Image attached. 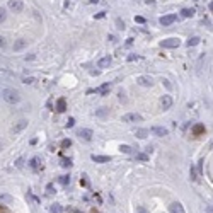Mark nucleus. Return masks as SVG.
<instances>
[{
    "label": "nucleus",
    "instance_id": "nucleus-23",
    "mask_svg": "<svg viewBox=\"0 0 213 213\" xmlns=\"http://www.w3.org/2000/svg\"><path fill=\"white\" fill-rule=\"evenodd\" d=\"M119 150H121L123 154H131V147H130V145H121Z\"/></svg>",
    "mask_w": 213,
    "mask_h": 213
},
{
    "label": "nucleus",
    "instance_id": "nucleus-20",
    "mask_svg": "<svg viewBox=\"0 0 213 213\" xmlns=\"http://www.w3.org/2000/svg\"><path fill=\"white\" fill-rule=\"evenodd\" d=\"M199 41H201V39L198 38V36H193V38H189L188 41H186V46H188V48H191V46H196Z\"/></svg>",
    "mask_w": 213,
    "mask_h": 213
},
{
    "label": "nucleus",
    "instance_id": "nucleus-6",
    "mask_svg": "<svg viewBox=\"0 0 213 213\" xmlns=\"http://www.w3.org/2000/svg\"><path fill=\"white\" fill-rule=\"evenodd\" d=\"M176 19H177L176 14H167V16L160 17V24H162V26H171V24H174L176 22Z\"/></svg>",
    "mask_w": 213,
    "mask_h": 213
},
{
    "label": "nucleus",
    "instance_id": "nucleus-22",
    "mask_svg": "<svg viewBox=\"0 0 213 213\" xmlns=\"http://www.w3.org/2000/svg\"><path fill=\"white\" fill-rule=\"evenodd\" d=\"M31 167H33L34 171H38L39 167H41V160H39V157H34V159L31 160Z\"/></svg>",
    "mask_w": 213,
    "mask_h": 213
},
{
    "label": "nucleus",
    "instance_id": "nucleus-9",
    "mask_svg": "<svg viewBox=\"0 0 213 213\" xmlns=\"http://www.w3.org/2000/svg\"><path fill=\"white\" fill-rule=\"evenodd\" d=\"M169 212L171 213H186L184 212V208H182V205H181L179 201H174V203L169 205Z\"/></svg>",
    "mask_w": 213,
    "mask_h": 213
},
{
    "label": "nucleus",
    "instance_id": "nucleus-10",
    "mask_svg": "<svg viewBox=\"0 0 213 213\" xmlns=\"http://www.w3.org/2000/svg\"><path fill=\"white\" fill-rule=\"evenodd\" d=\"M26 46H27V39H17L12 48H14V51H22Z\"/></svg>",
    "mask_w": 213,
    "mask_h": 213
},
{
    "label": "nucleus",
    "instance_id": "nucleus-18",
    "mask_svg": "<svg viewBox=\"0 0 213 213\" xmlns=\"http://www.w3.org/2000/svg\"><path fill=\"white\" fill-rule=\"evenodd\" d=\"M108 114H109V109H108V108H99V109H96L97 118H106Z\"/></svg>",
    "mask_w": 213,
    "mask_h": 213
},
{
    "label": "nucleus",
    "instance_id": "nucleus-33",
    "mask_svg": "<svg viewBox=\"0 0 213 213\" xmlns=\"http://www.w3.org/2000/svg\"><path fill=\"white\" fill-rule=\"evenodd\" d=\"M118 96H119V101H121V102H125V101H126V96H125V92H123V91H119V94H118Z\"/></svg>",
    "mask_w": 213,
    "mask_h": 213
},
{
    "label": "nucleus",
    "instance_id": "nucleus-1",
    "mask_svg": "<svg viewBox=\"0 0 213 213\" xmlns=\"http://www.w3.org/2000/svg\"><path fill=\"white\" fill-rule=\"evenodd\" d=\"M2 97H3L9 104H17V102L20 101L19 91L10 89V87H7V89H3V91H2Z\"/></svg>",
    "mask_w": 213,
    "mask_h": 213
},
{
    "label": "nucleus",
    "instance_id": "nucleus-29",
    "mask_svg": "<svg viewBox=\"0 0 213 213\" xmlns=\"http://www.w3.org/2000/svg\"><path fill=\"white\" fill-rule=\"evenodd\" d=\"M189 172H191V179H193V181H198V174H196V169H194V167H191Z\"/></svg>",
    "mask_w": 213,
    "mask_h": 213
},
{
    "label": "nucleus",
    "instance_id": "nucleus-21",
    "mask_svg": "<svg viewBox=\"0 0 213 213\" xmlns=\"http://www.w3.org/2000/svg\"><path fill=\"white\" fill-rule=\"evenodd\" d=\"M148 133H150L148 130H145V128H140V130H136L135 135L138 136V138H147V136H148Z\"/></svg>",
    "mask_w": 213,
    "mask_h": 213
},
{
    "label": "nucleus",
    "instance_id": "nucleus-14",
    "mask_svg": "<svg viewBox=\"0 0 213 213\" xmlns=\"http://www.w3.org/2000/svg\"><path fill=\"white\" fill-rule=\"evenodd\" d=\"M91 159L94 162H97V164H104V162H109L111 160V157H108V155H92Z\"/></svg>",
    "mask_w": 213,
    "mask_h": 213
},
{
    "label": "nucleus",
    "instance_id": "nucleus-42",
    "mask_svg": "<svg viewBox=\"0 0 213 213\" xmlns=\"http://www.w3.org/2000/svg\"><path fill=\"white\" fill-rule=\"evenodd\" d=\"M145 2H147V5H154L155 3V0H145Z\"/></svg>",
    "mask_w": 213,
    "mask_h": 213
},
{
    "label": "nucleus",
    "instance_id": "nucleus-36",
    "mask_svg": "<svg viewBox=\"0 0 213 213\" xmlns=\"http://www.w3.org/2000/svg\"><path fill=\"white\" fill-rule=\"evenodd\" d=\"M0 48H5V38L0 36Z\"/></svg>",
    "mask_w": 213,
    "mask_h": 213
},
{
    "label": "nucleus",
    "instance_id": "nucleus-26",
    "mask_svg": "<svg viewBox=\"0 0 213 213\" xmlns=\"http://www.w3.org/2000/svg\"><path fill=\"white\" fill-rule=\"evenodd\" d=\"M60 182H61L63 186H67V184L70 182V176H61V177H60Z\"/></svg>",
    "mask_w": 213,
    "mask_h": 213
},
{
    "label": "nucleus",
    "instance_id": "nucleus-3",
    "mask_svg": "<svg viewBox=\"0 0 213 213\" xmlns=\"http://www.w3.org/2000/svg\"><path fill=\"white\" fill-rule=\"evenodd\" d=\"M179 43H181V39L179 38H169V39L160 41V46H162V48H177Z\"/></svg>",
    "mask_w": 213,
    "mask_h": 213
},
{
    "label": "nucleus",
    "instance_id": "nucleus-16",
    "mask_svg": "<svg viewBox=\"0 0 213 213\" xmlns=\"http://www.w3.org/2000/svg\"><path fill=\"white\" fill-rule=\"evenodd\" d=\"M111 61H113L111 56H104V58L99 60V63H97V65H99V68H108V67L111 65Z\"/></svg>",
    "mask_w": 213,
    "mask_h": 213
},
{
    "label": "nucleus",
    "instance_id": "nucleus-12",
    "mask_svg": "<svg viewBox=\"0 0 213 213\" xmlns=\"http://www.w3.org/2000/svg\"><path fill=\"white\" fill-rule=\"evenodd\" d=\"M109 91H111V84H104V85H101L99 89H96V92L99 96H108Z\"/></svg>",
    "mask_w": 213,
    "mask_h": 213
},
{
    "label": "nucleus",
    "instance_id": "nucleus-5",
    "mask_svg": "<svg viewBox=\"0 0 213 213\" xmlns=\"http://www.w3.org/2000/svg\"><path fill=\"white\" fill-rule=\"evenodd\" d=\"M136 121H142V116L136 113H128L123 116V123H136Z\"/></svg>",
    "mask_w": 213,
    "mask_h": 213
},
{
    "label": "nucleus",
    "instance_id": "nucleus-39",
    "mask_svg": "<svg viewBox=\"0 0 213 213\" xmlns=\"http://www.w3.org/2000/svg\"><path fill=\"white\" fill-rule=\"evenodd\" d=\"M24 82H26V84H33V82H34V78H33V77H29V78H24Z\"/></svg>",
    "mask_w": 213,
    "mask_h": 213
},
{
    "label": "nucleus",
    "instance_id": "nucleus-30",
    "mask_svg": "<svg viewBox=\"0 0 213 213\" xmlns=\"http://www.w3.org/2000/svg\"><path fill=\"white\" fill-rule=\"evenodd\" d=\"M116 26H118V29H125V22L121 19H116Z\"/></svg>",
    "mask_w": 213,
    "mask_h": 213
},
{
    "label": "nucleus",
    "instance_id": "nucleus-45",
    "mask_svg": "<svg viewBox=\"0 0 213 213\" xmlns=\"http://www.w3.org/2000/svg\"><path fill=\"white\" fill-rule=\"evenodd\" d=\"M91 213H99V212H97L96 208H92V212H91Z\"/></svg>",
    "mask_w": 213,
    "mask_h": 213
},
{
    "label": "nucleus",
    "instance_id": "nucleus-32",
    "mask_svg": "<svg viewBox=\"0 0 213 213\" xmlns=\"http://www.w3.org/2000/svg\"><path fill=\"white\" fill-rule=\"evenodd\" d=\"M136 159H138V160H148V155H145V154H138V155H136Z\"/></svg>",
    "mask_w": 213,
    "mask_h": 213
},
{
    "label": "nucleus",
    "instance_id": "nucleus-34",
    "mask_svg": "<svg viewBox=\"0 0 213 213\" xmlns=\"http://www.w3.org/2000/svg\"><path fill=\"white\" fill-rule=\"evenodd\" d=\"M73 125H75V119H73V118H70V119H68V123H67V128H72Z\"/></svg>",
    "mask_w": 213,
    "mask_h": 213
},
{
    "label": "nucleus",
    "instance_id": "nucleus-43",
    "mask_svg": "<svg viewBox=\"0 0 213 213\" xmlns=\"http://www.w3.org/2000/svg\"><path fill=\"white\" fill-rule=\"evenodd\" d=\"M89 2H91V3H97V2H99V0H89Z\"/></svg>",
    "mask_w": 213,
    "mask_h": 213
},
{
    "label": "nucleus",
    "instance_id": "nucleus-47",
    "mask_svg": "<svg viewBox=\"0 0 213 213\" xmlns=\"http://www.w3.org/2000/svg\"><path fill=\"white\" fill-rule=\"evenodd\" d=\"M73 213H82V212H78V210H73Z\"/></svg>",
    "mask_w": 213,
    "mask_h": 213
},
{
    "label": "nucleus",
    "instance_id": "nucleus-4",
    "mask_svg": "<svg viewBox=\"0 0 213 213\" xmlns=\"http://www.w3.org/2000/svg\"><path fill=\"white\" fill-rule=\"evenodd\" d=\"M7 5H9V9H10V10H14V12H17V14L24 10V3H22L20 0H9V3H7Z\"/></svg>",
    "mask_w": 213,
    "mask_h": 213
},
{
    "label": "nucleus",
    "instance_id": "nucleus-8",
    "mask_svg": "<svg viewBox=\"0 0 213 213\" xmlns=\"http://www.w3.org/2000/svg\"><path fill=\"white\" fill-rule=\"evenodd\" d=\"M92 130H89V128H82V130H78V136L82 138V140H85V142H89V140H92Z\"/></svg>",
    "mask_w": 213,
    "mask_h": 213
},
{
    "label": "nucleus",
    "instance_id": "nucleus-41",
    "mask_svg": "<svg viewBox=\"0 0 213 213\" xmlns=\"http://www.w3.org/2000/svg\"><path fill=\"white\" fill-rule=\"evenodd\" d=\"M16 165H17V167H22V159H19V160L16 162Z\"/></svg>",
    "mask_w": 213,
    "mask_h": 213
},
{
    "label": "nucleus",
    "instance_id": "nucleus-38",
    "mask_svg": "<svg viewBox=\"0 0 213 213\" xmlns=\"http://www.w3.org/2000/svg\"><path fill=\"white\" fill-rule=\"evenodd\" d=\"M106 16V12H99V14H96V19H102Z\"/></svg>",
    "mask_w": 213,
    "mask_h": 213
},
{
    "label": "nucleus",
    "instance_id": "nucleus-37",
    "mask_svg": "<svg viewBox=\"0 0 213 213\" xmlns=\"http://www.w3.org/2000/svg\"><path fill=\"white\" fill-rule=\"evenodd\" d=\"M135 60H138L136 55H130V56H128V61H135Z\"/></svg>",
    "mask_w": 213,
    "mask_h": 213
},
{
    "label": "nucleus",
    "instance_id": "nucleus-17",
    "mask_svg": "<svg viewBox=\"0 0 213 213\" xmlns=\"http://www.w3.org/2000/svg\"><path fill=\"white\" fill-rule=\"evenodd\" d=\"M191 131H193V135H194V136H198V135H201V133H205V125H201V123L194 125Z\"/></svg>",
    "mask_w": 213,
    "mask_h": 213
},
{
    "label": "nucleus",
    "instance_id": "nucleus-11",
    "mask_svg": "<svg viewBox=\"0 0 213 213\" xmlns=\"http://www.w3.org/2000/svg\"><path fill=\"white\" fill-rule=\"evenodd\" d=\"M160 104H162V109H164V111L171 109V106H172V97H171V96H164Z\"/></svg>",
    "mask_w": 213,
    "mask_h": 213
},
{
    "label": "nucleus",
    "instance_id": "nucleus-24",
    "mask_svg": "<svg viewBox=\"0 0 213 213\" xmlns=\"http://www.w3.org/2000/svg\"><path fill=\"white\" fill-rule=\"evenodd\" d=\"M51 213H63V208L60 205H53L51 206Z\"/></svg>",
    "mask_w": 213,
    "mask_h": 213
},
{
    "label": "nucleus",
    "instance_id": "nucleus-25",
    "mask_svg": "<svg viewBox=\"0 0 213 213\" xmlns=\"http://www.w3.org/2000/svg\"><path fill=\"white\" fill-rule=\"evenodd\" d=\"M72 165V159H61V167H70Z\"/></svg>",
    "mask_w": 213,
    "mask_h": 213
},
{
    "label": "nucleus",
    "instance_id": "nucleus-7",
    "mask_svg": "<svg viewBox=\"0 0 213 213\" xmlns=\"http://www.w3.org/2000/svg\"><path fill=\"white\" fill-rule=\"evenodd\" d=\"M136 82H138L140 85H143V87H150V85L154 84L152 77H148V75H140V77L136 78Z\"/></svg>",
    "mask_w": 213,
    "mask_h": 213
},
{
    "label": "nucleus",
    "instance_id": "nucleus-2",
    "mask_svg": "<svg viewBox=\"0 0 213 213\" xmlns=\"http://www.w3.org/2000/svg\"><path fill=\"white\" fill-rule=\"evenodd\" d=\"M27 125H29V121H27V119H20V121H17V123L10 128V133H12V135H17V133H20Z\"/></svg>",
    "mask_w": 213,
    "mask_h": 213
},
{
    "label": "nucleus",
    "instance_id": "nucleus-40",
    "mask_svg": "<svg viewBox=\"0 0 213 213\" xmlns=\"http://www.w3.org/2000/svg\"><path fill=\"white\" fill-rule=\"evenodd\" d=\"M46 189H48V193H53V184H48V188H46Z\"/></svg>",
    "mask_w": 213,
    "mask_h": 213
},
{
    "label": "nucleus",
    "instance_id": "nucleus-15",
    "mask_svg": "<svg viewBox=\"0 0 213 213\" xmlns=\"http://www.w3.org/2000/svg\"><path fill=\"white\" fill-rule=\"evenodd\" d=\"M152 133L157 136H165L169 131H167V128H162V126H154L152 128Z\"/></svg>",
    "mask_w": 213,
    "mask_h": 213
},
{
    "label": "nucleus",
    "instance_id": "nucleus-31",
    "mask_svg": "<svg viewBox=\"0 0 213 213\" xmlns=\"http://www.w3.org/2000/svg\"><path fill=\"white\" fill-rule=\"evenodd\" d=\"M135 22H138V24H145V17H142V16H136V17H135Z\"/></svg>",
    "mask_w": 213,
    "mask_h": 213
},
{
    "label": "nucleus",
    "instance_id": "nucleus-46",
    "mask_svg": "<svg viewBox=\"0 0 213 213\" xmlns=\"http://www.w3.org/2000/svg\"><path fill=\"white\" fill-rule=\"evenodd\" d=\"M208 213H213V208H208Z\"/></svg>",
    "mask_w": 213,
    "mask_h": 213
},
{
    "label": "nucleus",
    "instance_id": "nucleus-35",
    "mask_svg": "<svg viewBox=\"0 0 213 213\" xmlns=\"http://www.w3.org/2000/svg\"><path fill=\"white\" fill-rule=\"evenodd\" d=\"M136 213H148V212H147L143 206H136Z\"/></svg>",
    "mask_w": 213,
    "mask_h": 213
},
{
    "label": "nucleus",
    "instance_id": "nucleus-27",
    "mask_svg": "<svg viewBox=\"0 0 213 213\" xmlns=\"http://www.w3.org/2000/svg\"><path fill=\"white\" fill-rule=\"evenodd\" d=\"M5 17H7V12H5V9H3V7H0V24L5 20Z\"/></svg>",
    "mask_w": 213,
    "mask_h": 213
},
{
    "label": "nucleus",
    "instance_id": "nucleus-44",
    "mask_svg": "<svg viewBox=\"0 0 213 213\" xmlns=\"http://www.w3.org/2000/svg\"><path fill=\"white\" fill-rule=\"evenodd\" d=\"M210 10H212V12H213V2H212V3H210Z\"/></svg>",
    "mask_w": 213,
    "mask_h": 213
},
{
    "label": "nucleus",
    "instance_id": "nucleus-19",
    "mask_svg": "<svg viewBox=\"0 0 213 213\" xmlns=\"http://www.w3.org/2000/svg\"><path fill=\"white\" fill-rule=\"evenodd\" d=\"M194 12H196L194 9H182V10H181V16L186 17V19H189V17H193L194 16Z\"/></svg>",
    "mask_w": 213,
    "mask_h": 213
},
{
    "label": "nucleus",
    "instance_id": "nucleus-28",
    "mask_svg": "<svg viewBox=\"0 0 213 213\" xmlns=\"http://www.w3.org/2000/svg\"><path fill=\"white\" fill-rule=\"evenodd\" d=\"M68 147H72V140H63L61 142V148H68Z\"/></svg>",
    "mask_w": 213,
    "mask_h": 213
},
{
    "label": "nucleus",
    "instance_id": "nucleus-13",
    "mask_svg": "<svg viewBox=\"0 0 213 213\" xmlns=\"http://www.w3.org/2000/svg\"><path fill=\"white\" fill-rule=\"evenodd\" d=\"M56 111L58 113H65L67 111V101H65V97H60L58 101H56Z\"/></svg>",
    "mask_w": 213,
    "mask_h": 213
}]
</instances>
